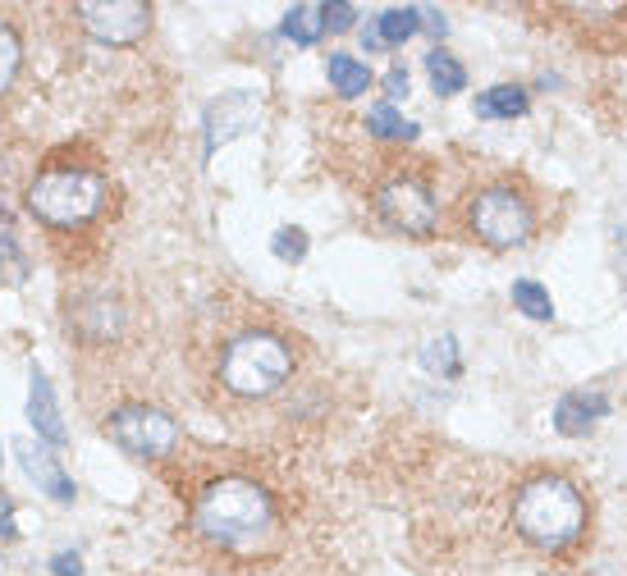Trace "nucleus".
<instances>
[{"instance_id": "nucleus-1", "label": "nucleus", "mask_w": 627, "mask_h": 576, "mask_svg": "<svg viewBox=\"0 0 627 576\" xmlns=\"http://www.w3.org/2000/svg\"><path fill=\"white\" fill-rule=\"evenodd\" d=\"M193 527L202 540L248 554V549H256L275 531V504L256 481L220 476L202 489V499L193 508Z\"/></svg>"}, {"instance_id": "nucleus-2", "label": "nucleus", "mask_w": 627, "mask_h": 576, "mask_svg": "<svg viewBox=\"0 0 627 576\" xmlns=\"http://www.w3.org/2000/svg\"><path fill=\"white\" fill-rule=\"evenodd\" d=\"M513 527L540 554H563L586 531V494L568 476H536L517 489Z\"/></svg>"}, {"instance_id": "nucleus-3", "label": "nucleus", "mask_w": 627, "mask_h": 576, "mask_svg": "<svg viewBox=\"0 0 627 576\" xmlns=\"http://www.w3.org/2000/svg\"><path fill=\"white\" fill-rule=\"evenodd\" d=\"M289 376H294V348L271 330L233 338L220 361V380L233 399H271Z\"/></svg>"}, {"instance_id": "nucleus-4", "label": "nucleus", "mask_w": 627, "mask_h": 576, "mask_svg": "<svg viewBox=\"0 0 627 576\" xmlns=\"http://www.w3.org/2000/svg\"><path fill=\"white\" fill-rule=\"evenodd\" d=\"M106 206V178L92 170H46L29 188V211L50 229H78Z\"/></svg>"}, {"instance_id": "nucleus-5", "label": "nucleus", "mask_w": 627, "mask_h": 576, "mask_svg": "<svg viewBox=\"0 0 627 576\" xmlns=\"http://www.w3.org/2000/svg\"><path fill=\"white\" fill-rule=\"evenodd\" d=\"M467 224H472V233L486 247L509 252V247H522L536 233V211L517 188H509V183H490V188H481L472 201H467Z\"/></svg>"}, {"instance_id": "nucleus-6", "label": "nucleus", "mask_w": 627, "mask_h": 576, "mask_svg": "<svg viewBox=\"0 0 627 576\" xmlns=\"http://www.w3.org/2000/svg\"><path fill=\"white\" fill-rule=\"evenodd\" d=\"M376 211H380L385 224H395L399 233H412V239H426V233H435V220H440L435 193L417 174L385 178L380 188H376Z\"/></svg>"}, {"instance_id": "nucleus-7", "label": "nucleus", "mask_w": 627, "mask_h": 576, "mask_svg": "<svg viewBox=\"0 0 627 576\" xmlns=\"http://www.w3.org/2000/svg\"><path fill=\"white\" fill-rule=\"evenodd\" d=\"M111 435L124 443L128 453H138V458H166L174 443H179L174 416L161 412V407H147V403L119 407V412L111 416Z\"/></svg>"}, {"instance_id": "nucleus-8", "label": "nucleus", "mask_w": 627, "mask_h": 576, "mask_svg": "<svg viewBox=\"0 0 627 576\" xmlns=\"http://www.w3.org/2000/svg\"><path fill=\"white\" fill-rule=\"evenodd\" d=\"M78 23H83L96 42L128 46L147 33L151 10L142 0H83V5H78Z\"/></svg>"}, {"instance_id": "nucleus-9", "label": "nucleus", "mask_w": 627, "mask_h": 576, "mask_svg": "<svg viewBox=\"0 0 627 576\" xmlns=\"http://www.w3.org/2000/svg\"><path fill=\"white\" fill-rule=\"evenodd\" d=\"M14 458H19V466H23V476H29L42 494H50V499H60V504H73V481H69L65 462L50 458L42 443L19 439V443H14Z\"/></svg>"}, {"instance_id": "nucleus-10", "label": "nucleus", "mask_w": 627, "mask_h": 576, "mask_svg": "<svg viewBox=\"0 0 627 576\" xmlns=\"http://www.w3.org/2000/svg\"><path fill=\"white\" fill-rule=\"evenodd\" d=\"M605 412H609V399L600 394V389H572V394H563L559 407H555V426H559V435L578 439V435H586Z\"/></svg>"}, {"instance_id": "nucleus-11", "label": "nucleus", "mask_w": 627, "mask_h": 576, "mask_svg": "<svg viewBox=\"0 0 627 576\" xmlns=\"http://www.w3.org/2000/svg\"><path fill=\"white\" fill-rule=\"evenodd\" d=\"M29 422L37 426V435L46 443H65V416L56 407V389H50L46 371L33 366V394H29Z\"/></svg>"}, {"instance_id": "nucleus-12", "label": "nucleus", "mask_w": 627, "mask_h": 576, "mask_svg": "<svg viewBox=\"0 0 627 576\" xmlns=\"http://www.w3.org/2000/svg\"><path fill=\"white\" fill-rule=\"evenodd\" d=\"M417 10L412 5H399V10H385L367 33H362V42H367V50H380V46H403L408 37H417Z\"/></svg>"}, {"instance_id": "nucleus-13", "label": "nucleus", "mask_w": 627, "mask_h": 576, "mask_svg": "<svg viewBox=\"0 0 627 576\" xmlns=\"http://www.w3.org/2000/svg\"><path fill=\"white\" fill-rule=\"evenodd\" d=\"M532 106V96L527 88H517V83H500V88H490L477 96V115L481 119H517V115H527Z\"/></svg>"}, {"instance_id": "nucleus-14", "label": "nucleus", "mask_w": 627, "mask_h": 576, "mask_svg": "<svg viewBox=\"0 0 627 576\" xmlns=\"http://www.w3.org/2000/svg\"><path fill=\"white\" fill-rule=\"evenodd\" d=\"M326 73H330V88L339 96H367V88H372V69L353 56H330Z\"/></svg>"}, {"instance_id": "nucleus-15", "label": "nucleus", "mask_w": 627, "mask_h": 576, "mask_svg": "<svg viewBox=\"0 0 627 576\" xmlns=\"http://www.w3.org/2000/svg\"><path fill=\"white\" fill-rule=\"evenodd\" d=\"M426 73H431V88L440 96H458L467 88V69L449 56V50H431V56H426Z\"/></svg>"}, {"instance_id": "nucleus-16", "label": "nucleus", "mask_w": 627, "mask_h": 576, "mask_svg": "<svg viewBox=\"0 0 627 576\" xmlns=\"http://www.w3.org/2000/svg\"><path fill=\"white\" fill-rule=\"evenodd\" d=\"M513 307H517L527 321H555L550 288L536 284V279H517V284H513Z\"/></svg>"}, {"instance_id": "nucleus-17", "label": "nucleus", "mask_w": 627, "mask_h": 576, "mask_svg": "<svg viewBox=\"0 0 627 576\" xmlns=\"http://www.w3.org/2000/svg\"><path fill=\"white\" fill-rule=\"evenodd\" d=\"M326 33L321 23V5H294L289 14H284V37L298 42V46H317Z\"/></svg>"}, {"instance_id": "nucleus-18", "label": "nucleus", "mask_w": 627, "mask_h": 576, "mask_svg": "<svg viewBox=\"0 0 627 576\" xmlns=\"http://www.w3.org/2000/svg\"><path fill=\"white\" fill-rule=\"evenodd\" d=\"M367 128H372L376 138H395V142H399V138H403V142H408V138H417V124H412V119H403L395 106H389V101H380V106H372Z\"/></svg>"}, {"instance_id": "nucleus-19", "label": "nucleus", "mask_w": 627, "mask_h": 576, "mask_svg": "<svg viewBox=\"0 0 627 576\" xmlns=\"http://www.w3.org/2000/svg\"><path fill=\"white\" fill-rule=\"evenodd\" d=\"M19 60H23V46H19V37H14L10 23H0V96L10 92L14 73H19Z\"/></svg>"}, {"instance_id": "nucleus-20", "label": "nucleus", "mask_w": 627, "mask_h": 576, "mask_svg": "<svg viewBox=\"0 0 627 576\" xmlns=\"http://www.w3.org/2000/svg\"><path fill=\"white\" fill-rule=\"evenodd\" d=\"M458 344H454V338L449 334H444V338H431V344H426V371H435V376H458Z\"/></svg>"}, {"instance_id": "nucleus-21", "label": "nucleus", "mask_w": 627, "mask_h": 576, "mask_svg": "<svg viewBox=\"0 0 627 576\" xmlns=\"http://www.w3.org/2000/svg\"><path fill=\"white\" fill-rule=\"evenodd\" d=\"M275 256L280 261H303L307 256V233L303 229H280L275 233Z\"/></svg>"}, {"instance_id": "nucleus-22", "label": "nucleus", "mask_w": 627, "mask_h": 576, "mask_svg": "<svg viewBox=\"0 0 627 576\" xmlns=\"http://www.w3.org/2000/svg\"><path fill=\"white\" fill-rule=\"evenodd\" d=\"M321 23H326L330 33H349L353 23H357V10L344 5V0H334V5H321Z\"/></svg>"}, {"instance_id": "nucleus-23", "label": "nucleus", "mask_w": 627, "mask_h": 576, "mask_svg": "<svg viewBox=\"0 0 627 576\" xmlns=\"http://www.w3.org/2000/svg\"><path fill=\"white\" fill-rule=\"evenodd\" d=\"M19 527H14V499L10 494H0V540H14Z\"/></svg>"}, {"instance_id": "nucleus-24", "label": "nucleus", "mask_w": 627, "mask_h": 576, "mask_svg": "<svg viewBox=\"0 0 627 576\" xmlns=\"http://www.w3.org/2000/svg\"><path fill=\"white\" fill-rule=\"evenodd\" d=\"M50 572H56V576H83V558H78V554H56V558H50Z\"/></svg>"}, {"instance_id": "nucleus-25", "label": "nucleus", "mask_w": 627, "mask_h": 576, "mask_svg": "<svg viewBox=\"0 0 627 576\" xmlns=\"http://www.w3.org/2000/svg\"><path fill=\"white\" fill-rule=\"evenodd\" d=\"M385 92H389V106H395V96H408V73L399 65L385 73Z\"/></svg>"}, {"instance_id": "nucleus-26", "label": "nucleus", "mask_w": 627, "mask_h": 576, "mask_svg": "<svg viewBox=\"0 0 627 576\" xmlns=\"http://www.w3.org/2000/svg\"><path fill=\"white\" fill-rule=\"evenodd\" d=\"M417 14H422V19H426V28H431V33H440V37H444V28H449V23H444V14H435V10H417Z\"/></svg>"}]
</instances>
